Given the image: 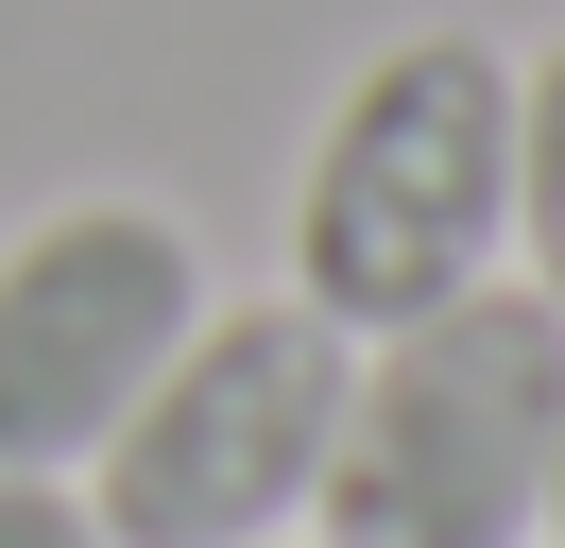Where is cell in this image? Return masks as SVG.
Instances as JSON below:
<instances>
[{
	"instance_id": "cell-1",
	"label": "cell",
	"mask_w": 565,
	"mask_h": 548,
	"mask_svg": "<svg viewBox=\"0 0 565 548\" xmlns=\"http://www.w3.org/2000/svg\"><path fill=\"white\" fill-rule=\"evenodd\" d=\"M497 257H514V52L428 18L343 68L309 171H291V292L343 342H377L412 308L480 292Z\"/></svg>"
},
{
	"instance_id": "cell-2",
	"label": "cell",
	"mask_w": 565,
	"mask_h": 548,
	"mask_svg": "<svg viewBox=\"0 0 565 548\" xmlns=\"http://www.w3.org/2000/svg\"><path fill=\"white\" fill-rule=\"evenodd\" d=\"M565 463V308L548 292H446L343 360L326 445V548H531Z\"/></svg>"
},
{
	"instance_id": "cell-3",
	"label": "cell",
	"mask_w": 565,
	"mask_h": 548,
	"mask_svg": "<svg viewBox=\"0 0 565 548\" xmlns=\"http://www.w3.org/2000/svg\"><path fill=\"white\" fill-rule=\"evenodd\" d=\"M343 360L309 292L275 308H206V326L154 360V394L104 429L86 463V514L104 548H275L291 514L326 497V445H343Z\"/></svg>"
},
{
	"instance_id": "cell-4",
	"label": "cell",
	"mask_w": 565,
	"mask_h": 548,
	"mask_svg": "<svg viewBox=\"0 0 565 548\" xmlns=\"http://www.w3.org/2000/svg\"><path fill=\"white\" fill-rule=\"evenodd\" d=\"M206 326V240L138 189H70L0 240V479H86L154 360Z\"/></svg>"
},
{
	"instance_id": "cell-5",
	"label": "cell",
	"mask_w": 565,
	"mask_h": 548,
	"mask_svg": "<svg viewBox=\"0 0 565 548\" xmlns=\"http://www.w3.org/2000/svg\"><path fill=\"white\" fill-rule=\"evenodd\" d=\"M514 257H531V292L565 308V52L514 68Z\"/></svg>"
},
{
	"instance_id": "cell-6",
	"label": "cell",
	"mask_w": 565,
	"mask_h": 548,
	"mask_svg": "<svg viewBox=\"0 0 565 548\" xmlns=\"http://www.w3.org/2000/svg\"><path fill=\"white\" fill-rule=\"evenodd\" d=\"M0 548H104L86 479H0Z\"/></svg>"
},
{
	"instance_id": "cell-7",
	"label": "cell",
	"mask_w": 565,
	"mask_h": 548,
	"mask_svg": "<svg viewBox=\"0 0 565 548\" xmlns=\"http://www.w3.org/2000/svg\"><path fill=\"white\" fill-rule=\"evenodd\" d=\"M548 548H565V463H548Z\"/></svg>"
},
{
	"instance_id": "cell-8",
	"label": "cell",
	"mask_w": 565,
	"mask_h": 548,
	"mask_svg": "<svg viewBox=\"0 0 565 548\" xmlns=\"http://www.w3.org/2000/svg\"><path fill=\"white\" fill-rule=\"evenodd\" d=\"M275 548H291V531H275Z\"/></svg>"
}]
</instances>
